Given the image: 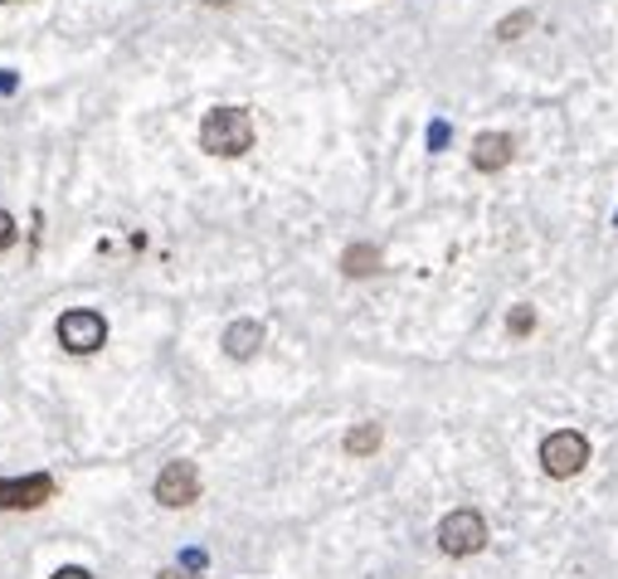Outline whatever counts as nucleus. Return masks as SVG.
I'll use <instances>...</instances> for the list:
<instances>
[{
    "label": "nucleus",
    "mask_w": 618,
    "mask_h": 579,
    "mask_svg": "<svg viewBox=\"0 0 618 579\" xmlns=\"http://www.w3.org/2000/svg\"><path fill=\"white\" fill-rule=\"evenodd\" d=\"M200 146L209 156H244L254 146V117L244 107H215L200 122Z\"/></svg>",
    "instance_id": "nucleus-1"
},
{
    "label": "nucleus",
    "mask_w": 618,
    "mask_h": 579,
    "mask_svg": "<svg viewBox=\"0 0 618 579\" xmlns=\"http://www.w3.org/2000/svg\"><path fill=\"white\" fill-rule=\"evenodd\" d=\"M439 546L443 556H477L487 546V521L473 511V507H459L439 521Z\"/></svg>",
    "instance_id": "nucleus-2"
},
{
    "label": "nucleus",
    "mask_w": 618,
    "mask_h": 579,
    "mask_svg": "<svg viewBox=\"0 0 618 579\" xmlns=\"http://www.w3.org/2000/svg\"><path fill=\"white\" fill-rule=\"evenodd\" d=\"M589 463V438L579 428H555V434L540 443V467L550 477H575L579 467Z\"/></svg>",
    "instance_id": "nucleus-3"
},
{
    "label": "nucleus",
    "mask_w": 618,
    "mask_h": 579,
    "mask_svg": "<svg viewBox=\"0 0 618 579\" xmlns=\"http://www.w3.org/2000/svg\"><path fill=\"white\" fill-rule=\"evenodd\" d=\"M54 337H59V347H64L69 355H93L107 341V322L97 312H89V307H79V312L59 317Z\"/></svg>",
    "instance_id": "nucleus-4"
},
{
    "label": "nucleus",
    "mask_w": 618,
    "mask_h": 579,
    "mask_svg": "<svg viewBox=\"0 0 618 579\" xmlns=\"http://www.w3.org/2000/svg\"><path fill=\"white\" fill-rule=\"evenodd\" d=\"M54 497V477L30 473V477H0V511H30Z\"/></svg>",
    "instance_id": "nucleus-5"
},
{
    "label": "nucleus",
    "mask_w": 618,
    "mask_h": 579,
    "mask_svg": "<svg viewBox=\"0 0 618 579\" xmlns=\"http://www.w3.org/2000/svg\"><path fill=\"white\" fill-rule=\"evenodd\" d=\"M200 497V473H195V463H166L156 477V502L161 507H190V502Z\"/></svg>",
    "instance_id": "nucleus-6"
},
{
    "label": "nucleus",
    "mask_w": 618,
    "mask_h": 579,
    "mask_svg": "<svg viewBox=\"0 0 618 579\" xmlns=\"http://www.w3.org/2000/svg\"><path fill=\"white\" fill-rule=\"evenodd\" d=\"M512 137L506 132H482V137L473 142V166L477 170H502V166H512Z\"/></svg>",
    "instance_id": "nucleus-7"
},
{
    "label": "nucleus",
    "mask_w": 618,
    "mask_h": 579,
    "mask_svg": "<svg viewBox=\"0 0 618 579\" xmlns=\"http://www.w3.org/2000/svg\"><path fill=\"white\" fill-rule=\"evenodd\" d=\"M258 347H264V327H258V322H234L225 331V351L234 355V361H249Z\"/></svg>",
    "instance_id": "nucleus-8"
},
{
    "label": "nucleus",
    "mask_w": 618,
    "mask_h": 579,
    "mask_svg": "<svg viewBox=\"0 0 618 579\" xmlns=\"http://www.w3.org/2000/svg\"><path fill=\"white\" fill-rule=\"evenodd\" d=\"M341 268H346V273H351V278H370V273H375V268H380V254L370 249V244H356V249H346Z\"/></svg>",
    "instance_id": "nucleus-9"
},
{
    "label": "nucleus",
    "mask_w": 618,
    "mask_h": 579,
    "mask_svg": "<svg viewBox=\"0 0 618 579\" xmlns=\"http://www.w3.org/2000/svg\"><path fill=\"white\" fill-rule=\"evenodd\" d=\"M380 448V424H361L346 434V453H356V458H365V453Z\"/></svg>",
    "instance_id": "nucleus-10"
},
{
    "label": "nucleus",
    "mask_w": 618,
    "mask_h": 579,
    "mask_svg": "<svg viewBox=\"0 0 618 579\" xmlns=\"http://www.w3.org/2000/svg\"><path fill=\"white\" fill-rule=\"evenodd\" d=\"M526 24H531V10H516L512 20H502V24H497V34H502V40H516V34H522Z\"/></svg>",
    "instance_id": "nucleus-11"
},
{
    "label": "nucleus",
    "mask_w": 618,
    "mask_h": 579,
    "mask_svg": "<svg viewBox=\"0 0 618 579\" xmlns=\"http://www.w3.org/2000/svg\"><path fill=\"white\" fill-rule=\"evenodd\" d=\"M531 327H536V312H531V307H516V312H512V331H516V337H526Z\"/></svg>",
    "instance_id": "nucleus-12"
},
{
    "label": "nucleus",
    "mask_w": 618,
    "mask_h": 579,
    "mask_svg": "<svg viewBox=\"0 0 618 579\" xmlns=\"http://www.w3.org/2000/svg\"><path fill=\"white\" fill-rule=\"evenodd\" d=\"M181 570L200 575V570H205V550H185V556H181Z\"/></svg>",
    "instance_id": "nucleus-13"
},
{
    "label": "nucleus",
    "mask_w": 618,
    "mask_h": 579,
    "mask_svg": "<svg viewBox=\"0 0 618 579\" xmlns=\"http://www.w3.org/2000/svg\"><path fill=\"white\" fill-rule=\"evenodd\" d=\"M429 146H434V152L449 146V122H434V127H429Z\"/></svg>",
    "instance_id": "nucleus-14"
},
{
    "label": "nucleus",
    "mask_w": 618,
    "mask_h": 579,
    "mask_svg": "<svg viewBox=\"0 0 618 579\" xmlns=\"http://www.w3.org/2000/svg\"><path fill=\"white\" fill-rule=\"evenodd\" d=\"M10 239H16V219L0 215V249H10Z\"/></svg>",
    "instance_id": "nucleus-15"
},
{
    "label": "nucleus",
    "mask_w": 618,
    "mask_h": 579,
    "mask_svg": "<svg viewBox=\"0 0 618 579\" xmlns=\"http://www.w3.org/2000/svg\"><path fill=\"white\" fill-rule=\"evenodd\" d=\"M54 579H93L89 570H79V565H64V570H59Z\"/></svg>",
    "instance_id": "nucleus-16"
},
{
    "label": "nucleus",
    "mask_w": 618,
    "mask_h": 579,
    "mask_svg": "<svg viewBox=\"0 0 618 579\" xmlns=\"http://www.w3.org/2000/svg\"><path fill=\"white\" fill-rule=\"evenodd\" d=\"M0 93H16V73L0 69Z\"/></svg>",
    "instance_id": "nucleus-17"
},
{
    "label": "nucleus",
    "mask_w": 618,
    "mask_h": 579,
    "mask_svg": "<svg viewBox=\"0 0 618 579\" xmlns=\"http://www.w3.org/2000/svg\"><path fill=\"white\" fill-rule=\"evenodd\" d=\"M161 579H195V575H190V570H166Z\"/></svg>",
    "instance_id": "nucleus-18"
},
{
    "label": "nucleus",
    "mask_w": 618,
    "mask_h": 579,
    "mask_svg": "<svg viewBox=\"0 0 618 579\" xmlns=\"http://www.w3.org/2000/svg\"><path fill=\"white\" fill-rule=\"evenodd\" d=\"M205 6H234V0H205Z\"/></svg>",
    "instance_id": "nucleus-19"
}]
</instances>
